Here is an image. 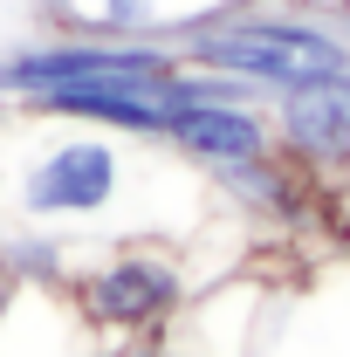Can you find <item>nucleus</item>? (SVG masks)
<instances>
[{
	"label": "nucleus",
	"instance_id": "obj_1",
	"mask_svg": "<svg viewBox=\"0 0 350 357\" xmlns=\"http://www.w3.org/2000/svg\"><path fill=\"white\" fill-rule=\"evenodd\" d=\"M172 55L192 69H220L234 83L275 96H303L350 76V21L309 14V7H261V0H227L220 14L172 35Z\"/></svg>",
	"mask_w": 350,
	"mask_h": 357
},
{
	"label": "nucleus",
	"instance_id": "obj_2",
	"mask_svg": "<svg viewBox=\"0 0 350 357\" xmlns=\"http://www.w3.org/2000/svg\"><path fill=\"white\" fill-rule=\"evenodd\" d=\"M35 124H48V117H35ZM137 178H144V144L137 137H110V131H89V124H55L0 178V206L14 213V227L83 234V227H110L131 206Z\"/></svg>",
	"mask_w": 350,
	"mask_h": 357
},
{
	"label": "nucleus",
	"instance_id": "obj_3",
	"mask_svg": "<svg viewBox=\"0 0 350 357\" xmlns=\"http://www.w3.org/2000/svg\"><path fill=\"white\" fill-rule=\"evenodd\" d=\"M185 296H192L185 255L158 248V241H110L89 268L69 275V303L83 316V330L110 337V344H165Z\"/></svg>",
	"mask_w": 350,
	"mask_h": 357
},
{
	"label": "nucleus",
	"instance_id": "obj_4",
	"mask_svg": "<svg viewBox=\"0 0 350 357\" xmlns=\"http://www.w3.org/2000/svg\"><path fill=\"white\" fill-rule=\"evenodd\" d=\"M165 151H178L192 172L241 165V158H268V151H275L268 103H178L172 124H165Z\"/></svg>",
	"mask_w": 350,
	"mask_h": 357
},
{
	"label": "nucleus",
	"instance_id": "obj_5",
	"mask_svg": "<svg viewBox=\"0 0 350 357\" xmlns=\"http://www.w3.org/2000/svg\"><path fill=\"white\" fill-rule=\"evenodd\" d=\"M268 124H275V151L296 158L303 172L350 165V76H337L323 89H303V96H275Z\"/></svg>",
	"mask_w": 350,
	"mask_h": 357
},
{
	"label": "nucleus",
	"instance_id": "obj_6",
	"mask_svg": "<svg viewBox=\"0 0 350 357\" xmlns=\"http://www.w3.org/2000/svg\"><path fill=\"white\" fill-rule=\"evenodd\" d=\"M206 185H213L234 213H248V220H296L303 213V165L282 158V151L241 158V165H213Z\"/></svg>",
	"mask_w": 350,
	"mask_h": 357
},
{
	"label": "nucleus",
	"instance_id": "obj_7",
	"mask_svg": "<svg viewBox=\"0 0 350 357\" xmlns=\"http://www.w3.org/2000/svg\"><path fill=\"white\" fill-rule=\"evenodd\" d=\"M83 357H165V344H96Z\"/></svg>",
	"mask_w": 350,
	"mask_h": 357
}]
</instances>
